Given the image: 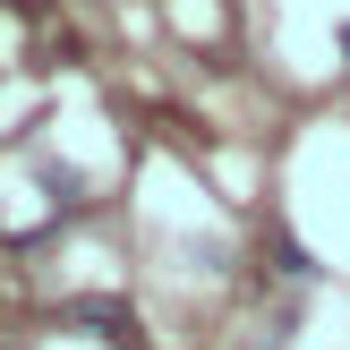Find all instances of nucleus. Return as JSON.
I'll return each mask as SVG.
<instances>
[]
</instances>
